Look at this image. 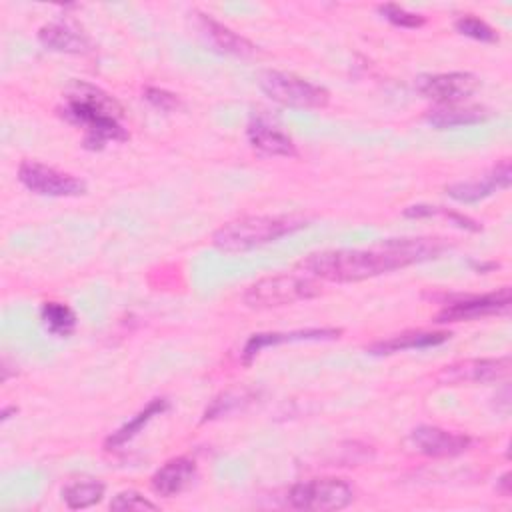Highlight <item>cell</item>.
Wrapping results in <instances>:
<instances>
[{
    "label": "cell",
    "instance_id": "6",
    "mask_svg": "<svg viewBox=\"0 0 512 512\" xmlns=\"http://www.w3.org/2000/svg\"><path fill=\"white\" fill-rule=\"evenodd\" d=\"M354 500L352 486L334 476L310 478L294 484L288 490L286 502L296 510H314V512H332L342 510Z\"/></svg>",
    "mask_w": 512,
    "mask_h": 512
},
{
    "label": "cell",
    "instance_id": "23",
    "mask_svg": "<svg viewBox=\"0 0 512 512\" xmlns=\"http://www.w3.org/2000/svg\"><path fill=\"white\" fill-rule=\"evenodd\" d=\"M454 28H456L460 34H464V36H468V38H472V40H478V42H498L496 30H494L488 22H484V20L472 16V14L460 16V18L454 22Z\"/></svg>",
    "mask_w": 512,
    "mask_h": 512
},
{
    "label": "cell",
    "instance_id": "17",
    "mask_svg": "<svg viewBox=\"0 0 512 512\" xmlns=\"http://www.w3.org/2000/svg\"><path fill=\"white\" fill-rule=\"evenodd\" d=\"M196 24H198V30L200 34L220 52L224 54H232V56H240V58H246V56H252L256 52V46L236 34L234 30H230L228 26L216 22L214 18L206 16V14H196Z\"/></svg>",
    "mask_w": 512,
    "mask_h": 512
},
{
    "label": "cell",
    "instance_id": "14",
    "mask_svg": "<svg viewBox=\"0 0 512 512\" xmlns=\"http://www.w3.org/2000/svg\"><path fill=\"white\" fill-rule=\"evenodd\" d=\"M342 334L340 328H306L292 332H260L252 334L242 350V360L250 362L260 350L286 342H308V340H334Z\"/></svg>",
    "mask_w": 512,
    "mask_h": 512
},
{
    "label": "cell",
    "instance_id": "11",
    "mask_svg": "<svg viewBox=\"0 0 512 512\" xmlns=\"http://www.w3.org/2000/svg\"><path fill=\"white\" fill-rule=\"evenodd\" d=\"M512 182V168H510V160L504 158L502 162H498L490 172H486L480 178L474 180H464V182H454L450 186H446V194L462 204H472V202H480L488 196H492L498 190H506Z\"/></svg>",
    "mask_w": 512,
    "mask_h": 512
},
{
    "label": "cell",
    "instance_id": "20",
    "mask_svg": "<svg viewBox=\"0 0 512 512\" xmlns=\"http://www.w3.org/2000/svg\"><path fill=\"white\" fill-rule=\"evenodd\" d=\"M168 410V400L166 398H154V400H150L148 404H146V408H142L134 418H130L126 424H122L116 432H112L108 438H106V442H104V446L108 448V450H112V448H120V446H124L128 440H132L154 416H160L162 412H166Z\"/></svg>",
    "mask_w": 512,
    "mask_h": 512
},
{
    "label": "cell",
    "instance_id": "19",
    "mask_svg": "<svg viewBox=\"0 0 512 512\" xmlns=\"http://www.w3.org/2000/svg\"><path fill=\"white\" fill-rule=\"evenodd\" d=\"M490 114L480 108V106H460V104H450V106H436L432 110H428L426 120L438 128V130H446V128H458V126H472V124H480L488 118Z\"/></svg>",
    "mask_w": 512,
    "mask_h": 512
},
{
    "label": "cell",
    "instance_id": "9",
    "mask_svg": "<svg viewBox=\"0 0 512 512\" xmlns=\"http://www.w3.org/2000/svg\"><path fill=\"white\" fill-rule=\"evenodd\" d=\"M480 86L478 76L470 72H440V74H424L416 80V90L434 100L438 106L460 104L470 98Z\"/></svg>",
    "mask_w": 512,
    "mask_h": 512
},
{
    "label": "cell",
    "instance_id": "2",
    "mask_svg": "<svg viewBox=\"0 0 512 512\" xmlns=\"http://www.w3.org/2000/svg\"><path fill=\"white\" fill-rule=\"evenodd\" d=\"M60 114L84 128V148L88 150H102L108 142L128 140V132L120 124L124 116L120 102L94 84L72 82L64 94Z\"/></svg>",
    "mask_w": 512,
    "mask_h": 512
},
{
    "label": "cell",
    "instance_id": "22",
    "mask_svg": "<svg viewBox=\"0 0 512 512\" xmlns=\"http://www.w3.org/2000/svg\"><path fill=\"white\" fill-rule=\"evenodd\" d=\"M106 486L100 480H76L62 488V500L70 510H82L98 504Z\"/></svg>",
    "mask_w": 512,
    "mask_h": 512
},
{
    "label": "cell",
    "instance_id": "7",
    "mask_svg": "<svg viewBox=\"0 0 512 512\" xmlns=\"http://www.w3.org/2000/svg\"><path fill=\"white\" fill-rule=\"evenodd\" d=\"M18 180L24 188L40 196L70 198L86 192V182L74 174L46 166L36 160H24L18 166Z\"/></svg>",
    "mask_w": 512,
    "mask_h": 512
},
{
    "label": "cell",
    "instance_id": "18",
    "mask_svg": "<svg viewBox=\"0 0 512 512\" xmlns=\"http://www.w3.org/2000/svg\"><path fill=\"white\" fill-rule=\"evenodd\" d=\"M450 338L448 332H424V330H414V332H402L396 336H390L386 340H378L370 344L366 350L376 356L384 354H394V352H404V350H420V348H430V346H440Z\"/></svg>",
    "mask_w": 512,
    "mask_h": 512
},
{
    "label": "cell",
    "instance_id": "24",
    "mask_svg": "<svg viewBox=\"0 0 512 512\" xmlns=\"http://www.w3.org/2000/svg\"><path fill=\"white\" fill-rule=\"evenodd\" d=\"M378 12L388 20L392 22L394 26H400V28H420L426 20L424 16L420 14H414V12H408L406 8L398 6V4H380L378 6Z\"/></svg>",
    "mask_w": 512,
    "mask_h": 512
},
{
    "label": "cell",
    "instance_id": "27",
    "mask_svg": "<svg viewBox=\"0 0 512 512\" xmlns=\"http://www.w3.org/2000/svg\"><path fill=\"white\" fill-rule=\"evenodd\" d=\"M498 490H500L504 496L510 494V472H506V474L500 476V480H498Z\"/></svg>",
    "mask_w": 512,
    "mask_h": 512
},
{
    "label": "cell",
    "instance_id": "21",
    "mask_svg": "<svg viewBox=\"0 0 512 512\" xmlns=\"http://www.w3.org/2000/svg\"><path fill=\"white\" fill-rule=\"evenodd\" d=\"M40 320L44 328L58 338H66L76 330V314L62 302H44L40 308Z\"/></svg>",
    "mask_w": 512,
    "mask_h": 512
},
{
    "label": "cell",
    "instance_id": "5",
    "mask_svg": "<svg viewBox=\"0 0 512 512\" xmlns=\"http://www.w3.org/2000/svg\"><path fill=\"white\" fill-rule=\"evenodd\" d=\"M260 90L274 102L288 108H324L330 102V92L324 86L308 82L292 72L266 70L258 76Z\"/></svg>",
    "mask_w": 512,
    "mask_h": 512
},
{
    "label": "cell",
    "instance_id": "12",
    "mask_svg": "<svg viewBox=\"0 0 512 512\" xmlns=\"http://www.w3.org/2000/svg\"><path fill=\"white\" fill-rule=\"evenodd\" d=\"M410 444L424 456L450 458L466 452L472 444L470 436L444 430L438 426H418L410 432Z\"/></svg>",
    "mask_w": 512,
    "mask_h": 512
},
{
    "label": "cell",
    "instance_id": "8",
    "mask_svg": "<svg viewBox=\"0 0 512 512\" xmlns=\"http://www.w3.org/2000/svg\"><path fill=\"white\" fill-rule=\"evenodd\" d=\"M512 360L510 356L500 358H468L444 366L436 374V382L444 386H462V384H490L506 378L510 374Z\"/></svg>",
    "mask_w": 512,
    "mask_h": 512
},
{
    "label": "cell",
    "instance_id": "4",
    "mask_svg": "<svg viewBox=\"0 0 512 512\" xmlns=\"http://www.w3.org/2000/svg\"><path fill=\"white\" fill-rule=\"evenodd\" d=\"M320 292V284L308 274H274L250 284L244 302L250 308H278L316 298Z\"/></svg>",
    "mask_w": 512,
    "mask_h": 512
},
{
    "label": "cell",
    "instance_id": "3",
    "mask_svg": "<svg viewBox=\"0 0 512 512\" xmlns=\"http://www.w3.org/2000/svg\"><path fill=\"white\" fill-rule=\"evenodd\" d=\"M306 226L296 216H244L220 226L212 234V244L222 252H248Z\"/></svg>",
    "mask_w": 512,
    "mask_h": 512
},
{
    "label": "cell",
    "instance_id": "25",
    "mask_svg": "<svg viewBox=\"0 0 512 512\" xmlns=\"http://www.w3.org/2000/svg\"><path fill=\"white\" fill-rule=\"evenodd\" d=\"M110 510L114 512H126V510H158V504H154L152 500L144 498L140 492L136 490H124L118 492L112 500H110Z\"/></svg>",
    "mask_w": 512,
    "mask_h": 512
},
{
    "label": "cell",
    "instance_id": "28",
    "mask_svg": "<svg viewBox=\"0 0 512 512\" xmlns=\"http://www.w3.org/2000/svg\"><path fill=\"white\" fill-rule=\"evenodd\" d=\"M10 412H18V408H16V406H12V408H4V410H2V422H6V420L10 418Z\"/></svg>",
    "mask_w": 512,
    "mask_h": 512
},
{
    "label": "cell",
    "instance_id": "1",
    "mask_svg": "<svg viewBox=\"0 0 512 512\" xmlns=\"http://www.w3.org/2000/svg\"><path fill=\"white\" fill-rule=\"evenodd\" d=\"M446 244L436 238H402L386 240L368 250H324L308 254L298 266L314 280L326 282H360L414 262L430 260L442 254Z\"/></svg>",
    "mask_w": 512,
    "mask_h": 512
},
{
    "label": "cell",
    "instance_id": "10",
    "mask_svg": "<svg viewBox=\"0 0 512 512\" xmlns=\"http://www.w3.org/2000/svg\"><path fill=\"white\" fill-rule=\"evenodd\" d=\"M512 304V292L508 286L490 292V294H478V296H464L460 300L448 302L434 318V322H464V320H476L492 314L508 312Z\"/></svg>",
    "mask_w": 512,
    "mask_h": 512
},
{
    "label": "cell",
    "instance_id": "26",
    "mask_svg": "<svg viewBox=\"0 0 512 512\" xmlns=\"http://www.w3.org/2000/svg\"><path fill=\"white\" fill-rule=\"evenodd\" d=\"M144 98L158 110H164V112H170V110H176L180 106V100L176 94L168 92V90H162V88H146L144 90Z\"/></svg>",
    "mask_w": 512,
    "mask_h": 512
},
{
    "label": "cell",
    "instance_id": "13",
    "mask_svg": "<svg viewBox=\"0 0 512 512\" xmlns=\"http://www.w3.org/2000/svg\"><path fill=\"white\" fill-rule=\"evenodd\" d=\"M246 136L250 146L264 156H296L294 140L264 116H252Z\"/></svg>",
    "mask_w": 512,
    "mask_h": 512
},
{
    "label": "cell",
    "instance_id": "16",
    "mask_svg": "<svg viewBox=\"0 0 512 512\" xmlns=\"http://www.w3.org/2000/svg\"><path fill=\"white\" fill-rule=\"evenodd\" d=\"M38 40L46 50L64 54H86L92 50L90 38L70 22H48L38 30Z\"/></svg>",
    "mask_w": 512,
    "mask_h": 512
},
{
    "label": "cell",
    "instance_id": "15",
    "mask_svg": "<svg viewBox=\"0 0 512 512\" xmlns=\"http://www.w3.org/2000/svg\"><path fill=\"white\" fill-rule=\"evenodd\" d=\"M194 478H196V462L186 456H178L168 460L154 472L150 486L154 494L172 498L182 494L192 484Z\"/></svg>",
    "mask_w": 512,
    "mask_h": 512
}]
</instances>
